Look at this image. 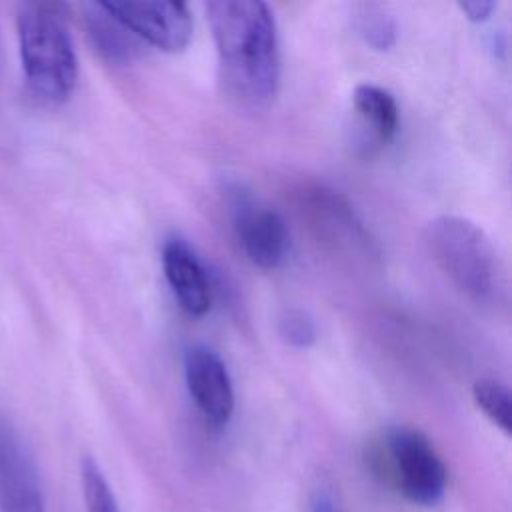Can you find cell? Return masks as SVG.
<instances>
[{"mask_svg":"<svg viewBox=\"0 0 512 512\" xmlns=\"http://www.w3.org/2000/svg\"><path fill=\"white\" fill-rule=\"evenodd\" d=\"M224 92L242 108H268L280 84V42L274 14L260 0L204 4Z\"/></svg>","mask_w":512,"mask_h":512,"instance_id":"1","label":"cell"},{"mask_svg":"<svg viewBox=\"0 0 512 512\" xmlns=\"http://www.w3.org/2000/svg\"><path fill=\"white\" fill-rule=\"evenodd\" d=\"M426 248L456 288L476 302H498L506 292L504 268L488 234L472 220L444 214L428 222Z\"/></svg>","mask_w":512,"mask_h":512,"instance_id":"2","label":"cell"},{"mask_svg":"<svg viewBox=\"0 0 512 512\" xmlns=\"http://www.w3.org/2000/svg\"><path fill=\"white\" fill-rule=\"evenodd\" d=\"M24 76L36 96L60 104L78 78V60L64 18L54 4H22L16 18Z\"/></svg>","mask_w":512,"mask_h":512,"instance_id":"3","label":"cell"},{"mask_svg":"<svg viewBox=\"0 0 512 512\" xmlns=\"http://www.w3.org/2000/svg\"><path fill=\"white\" fill-rule=\"evenodd\" d=\"M386 454L392 478L402 496L422 508L442 502L448 470L432 442L416 428L392 426L386 430Z\"/></svg>","mask_w":512,"mask_h":512,"instance_id":"4","label":"cell"},{"mask_svg":"<svg viewBox=\"0 0 512 512\" xmlns=\"http://www.w3.org/2000/svg\"><path fill=\"white\" fill-rule=\"evenodd\" d=\"M98 4L134 36L164 52H182L192 40L194 24L184 2L112 0Z\"/></svg>","mask_w":512,"mask_h":512,"instance_id":"5","label":"cell"},{"mask_svg":"<svg viewBox=\"0 0 512 512\" xmlns=\"http://www.w3.org/2000/svg\"><path fill=\"white\" fill-rule=\"evenodd\" d=\"M232 222L238 242L252 264L274 270L290 252V232L284 218L248 196H234Z\"/></svg>","mask_w":512,"mask_h":512,"instance_id":"6","label":"cell"},{"mask_svg":"<svg viewBox=\"0 0 512 512\" xmlns=\"http://www.w3.org/2000/svg\"><path fill=\"white\" fill-rule=\"evenodd\" d=\"M186 388L200 414L216 428L230 422L234 412V388L222 358L204 344H194L184 356Z\"/></svg>","mask_w":512,"mask_h":512,"instance_id":"7","label":"cell"},{"mask_svg":"<svg viewBox=\"0 0 512 512\" xmlns=\"http://www.w3.org/2000/svg\"><path fill=\"white\" fill-rule=\"evenodd\" d=\"M0 510L48 512L36 468L8 430H0Z\"/></svg>","mask_w":512,"mask_h":512,"instance_id":"8","label":"cell"},{"mask_svg":"<svg viewBox=\"0 0 512 512\" xmlns=\"http://www.w3.org/2000/svg\"><path fill=\"white\" fill-rule=\"evenodd\" d=\"M162 266L166 280L184 312L190 316L206 314L212 300L210 282L190 244L182 238H170L162 248Z\"/></svg>","mask_w":512,"mask_h":512,"instance_id":"9","label":"cell"},{"mask_svg":"<svg viewBox=\"0 0 512 512\" xmlns=\"http://www.w3.org/2000/svg\"><path fill=\"white\" fill-rule=\"evenodd\" d=\"M352 104L358 116L374 136L384 144L388 142L398 130V104L394 96L376 84H358L352 92Z\"/></svg>","mask_w":512,"mask_h":512,"instance_id":"10","label":"cell"},{"mask_svg":"<svg viewBox=\"0 0 512 512\" xmlns=\"http://www.w3.org/2000/svg\"><path fill=\"white\" fill-rule=\"evenodd\" d=\"M88 34L96 50L112 62H128L138 52V42L130 30L114 20L98 2L86 14Z\"/></svg>","mask_w":512,"mask_h":512,"instance_id":"11","label":"cell"},{"mask_svg":"<svg viewBox=\"0 0 512 512\" xmlns=\"http://www.w3.org/2000/svg\"><path fill=\"white\" fill-rule=\"evenodd\" d=\"M80 480H82V498H84L86 512H120L116 496L102 468L94 458L90 456L82 458Z\"/></svg>","mask_w":512,"mask_h":512,"instance_id":"12","label":"cell"},{"mask_svg":"<svg viewBox=\"0 0 512 512\" xmlns=\"http://www.w3.org/2000/svg\"><path fill=\"white\" fill-rule=\"evenodd\" d=\"M472 398L476 406L494 422L504 434L512 430V416H510V390L496 380L482 378L472 386Z\"/></svg>","mask_w":512,"mask_h":512,"instance_id":"13","label":"cell"},{"mask_svg":"<svg viewBox=\"0 0 512 512\" xmlns=\"http://www.w3.org/2000/svg\"><path fill=\"white\" fill-rule=\"evenodd\" d=\"M358 34L374 50H388L396 42V24L378 4H362L356 14Z\"/></svg>","mask_w":512,"mask_h":512,"instance_id":"14","label":"cell"},{"mask_svg":"<svg viewBox=\"0 0 512 512\" xmlns=\"http://www.w3.org/2000/svg\"><path fill=\"white\" fill-rule=\"evenodd\" d=\"M278 332L282 340L294 348H308L316 340L314 320L300 308H290L280 316Z\"/></svg>","mask_w":512,"mask_h":512,"instance_id":"15","label":"cell"},{"mask_svg":"<svg viewBox=\"0 0 512 512\" xmlns=\"http://www.w3.org/2000/svg\"><path fill=\"white\" fill-rule=\"evenodd\" d=\"M458 8L462 10V14H466V18L470 22H484L496 8V2L494 0H464V2H458Z\"/></svg>","mask_w":512,"mask_h":512,"instance_id":"16","label":"cell"},{"mask_svg":"<svg viewBox=\"0 0 512 512\" xmlns=\"http://www.w3.org/2000/svg\"><path fill=\"white\" fill-rule=\"evenodd\" d=\"M312 512H342L328 494H316L312 500Z\"/></svg>","mask_w":512,"mask_h":512,"instance_id":"17","label":"cell"}]
</instances>
